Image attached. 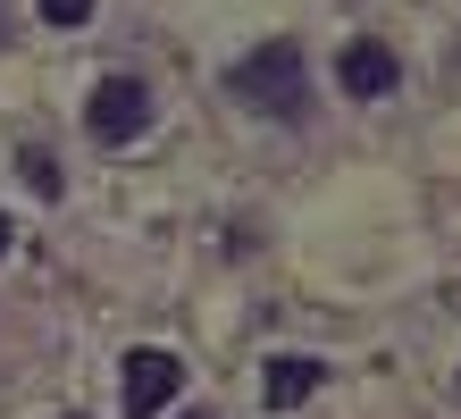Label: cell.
<instances>
[{
    "label": "cell",
    "mask_w": 461,
    "mask_h": 419,
    "mask_svg": "<svg viewBox=\"0 0 461 419\" xmlns=\"http://www.w3.org/2000/svg\"><path fill=\"white\" fill-rule=\"evenodd\" d=\"M235 93L260 101V109H277V118H303V50L294 42H260L252 59L235 68Z\"/></svg>",
    "instance_id": "1"
},
{
    "label": "cell",
    "mask_w": 461,
    "mask_h": 419,
    "mask_svg": "<svg viewBox=\"0 0 461 419\" xmlns=\"http://www.w3.org/2000/svg\"><path fill=\"white\" fill-rule=\"evenodd\" d=\"M85 126L101 134V143H134V134L151 126V93H143V76H101V84H93V101H85Z\"/></svg>",
    "instance_id": "2"
},
{
    "label": "cell",
    "mask_w": 461,
    "mask_h": 419,
    "mask_svg": "<svg viewBox=\"0 0 461 419\" xmlns=\"http://www.w3.org/2000/svg\"><path fill=\"white\" fill-rule=\"evenodd\" d=\"M185 395V360L176 352H126V419H159Z\"/></svg>",
    "instance_id": "3"
},
{
    "label": "cell",
    "mask_w": 461,
    "mask_h": 419,
    "mask_svg": "<svg viewBox=\"0 0 461 419\" xmlns=\"http://www.w3.org/2000/svg\"><path fill=\"white\" fill-rule=\"evenodd\" d=\"M336 84H344L352 101H386L394 84H402V59H394L386 42H344V59H336Z\"/></svg>",
    "instance_id": "4"
},
{
    "label": "cell",
    "mask_w": 461,
    "mask_h": 419,
    "mask_svg": "<svg viewBox=\"0 0 461 419\" xmlns=\"http://www.w3.org/2000/svg\"><path fill=\"white\" fill-rule=\"evenodd\" d=\"M319 378H328V369H319L311 352H277V360L260 369V403H268V411H294V403L319 395Z\"/></svg>",
    "instance_id": "5"
},
{
    "label": "cell",
    "mask_w": 461,
    "mask_h": 419,
    "mask_svg": "<svg viewBox=\"0 0 461 419\" xmlns=\"http://www.w3.org/2000/svg\"><path fill=\"white\" fill-rule=\"evenodd\" d=\"M25 185H34L42 202H59V185H68V177H59V159H50V151H25Z\"/></svg>",
    "instance_id": "6"
},
{
    "label": "cell",
    "mask_w": 461,
    "mask_h": 419,
    "mask_svg": "<svg viewBox=\"0 0 461 419\" xmlns=\"http://www.w3.org/2000/svg\"><path fill=\"white\" fill-rule=\"evenodd\" d=\"M34 9H42V25H85L101 0H34Z\"/></svg>",
    "instance_id": "7"
},
{
    "label": "cell",
    "mask_w": 461,
    "mask_h": 419,
    "mask_svg": "<svg viewBox=\"0 0 461 419\" xmlns=\"http://www.w3.org/2000/svg\"><path fill=\"white\" fill-rule=\"evenodd\" d=\"M9 243H17V227H9V218H0V251H9Z\"/></svg>",
    "instance_id": "8"
},
{
    "label": "cell",
    "mask_w": 461,
    "mask_h": 419,
    "mask_svg": "<svg viewBox=\"0 0 461 419\" xmlns=\"http://www.w3.org/2000/svg\"><path fill=\"white\" fill-rule=\"evenodd\" d=\"M185 419H210V411H185Z\"/></svg>",
    "instance_id": "9"
}]
</instances>
